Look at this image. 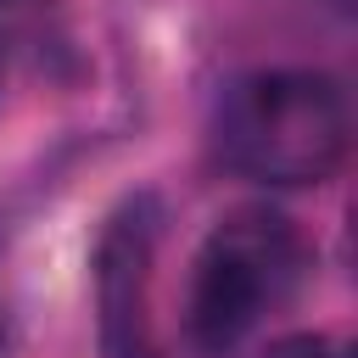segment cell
<instances>
[{
    "instance_id": "1",
    "label": "cell",
    "mask_w": 358,
    "mask_h": 358,
    "mask_svg": "<svg viewBox=\"0 0 358 358\" xmlns=\"http://www.w3.org/2000/svg\"><path fill=\"white\" fill-rule=\"evenodd\" d=\"M347 90L313 67L252 73L218 106V157L257 185H324L347 162Z\"/></svg>"
},
{
    "instance_id": "2",
    "label": "cell",
    "mask_w": 358,
    "mask_h": 358,
    "mask_svg": "<svg viewBox=\"0 0 358 358\" xmlns=\"http://www.w3.org/2000/svg\"><path fill=\"white\" fill-rule=\"evenodd\" d=\"M302 274H308V246L285 213L274 207L224 213L190 263V302H185L190 341L207 358L241 347L274 308L291 302Z\"/></svg>"
},
{
    "instance_id": "3",
    "label": "cell",
    "mask_w": 358,
    "mask_h": 358,
    "mask_svg": "<svg viewBox=\"0 0 358 358\" xmlns=\"http://www.w3.org/2000/svg\"><path fill=\"white\" fill-rule=\"evenodd\" d=\"M157 235L162 207L151 190L117 201L95 235V336L101 358H162L157 336Z\"/></svg>"
},
{
    "instance_id": "4",
    "label": "cell",
    "mask_w": 358,
    "mask_h": 358,
    "mask_svg": "<svg viewBox=\"0 0 358 358\" xmlns=\"http://www.w3.org/2000/svg\"><path fill=\"white\" fill-rule=\"evenodd\" d=\"M257 358H347V347L330 341V336H280V341H268Z\"/></svg>"
},
{
    "instance_id": "5",
    "label": "cell",
    "mask_w": 358,
    "mask_h": 358,
    "mask_svg": "<svg viewBox=\"0 0 358 358\" xmlns=\"http://www.w3.org/2000/svg\"><path fill=\"white\" fill-rule=\"evenodd\" d=\"M6 336H11V330H6V302H0V358H6Z\"/></svg>"
}]
</instances>
